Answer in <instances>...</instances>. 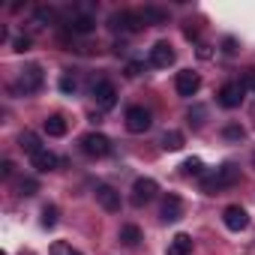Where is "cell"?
Listing matches in <instances>:
<instances>
[{
    "label": "cell",
    "instance_id": "19",
    "mask_svg": "<svg viewBox=\"0 0 255 255\" xmlns=\"http://www.w3.org/2000/svg\"><path fill=\"white\" fill-rule=\"evenodd\" d=\"M120 243L138 246V243H141V228H138V225H123V228H120Z\"/></svg>",
    "mask_w": 255,
    "mask_h": 255
},
{
    "label": "cell",
    "instance_id": "13",
    "mask_svg": "<svg viewBox=\"0 0 255 255\" xmlns=\"http://www.w3.org/2000/svg\"><path fill=\"white\" fill-rule=\"evenodd\" d=\"M174 63V48L168 45V42H156L153 48H150V66H156V69H168Z\"/></svg>",
    "mask_w": 255,
    "mask_h": 255
},
{
    "label": "cell",
    "instance_id": "36",
    "mask_svg": "<svg viewBox=\"0 0 255 255\" xmlns=\"http://www.w3.org/2000/svg\"><path fill=\"white\" fill-rule=\"evenodd\" d=\"M252 165H255V153H252Z\"/></svg>",
    "mask_w": 255,
    "mask_h": 255
},
{
    "label": "cell",
    "instance_id": "3",
    "mask_svg": "<svg viewBox=\"0 0 255 255\" xmlns=\"http://www.w3.org/2000/svg\"><path fill=\"white\" fill-rule=\"evenodd\" d=\"M42 87V69L39 66H24L18 81L12 84V93H21V96H30Z\"/></svg>",
    "mask_w": 255,
    "mask_h": 255
},
{
    "label": "cell",
    "instance_id": "17",
    "mask_svg": "<svg viewBox=\"0 0 255 255\" xmlns=\"http://www.w3.org/2000/svg\"><path fill=\"white\" fill-rule=\"evenodd\" d=\"M18 147L27 153V156H36L39 150H42V141H39V135L36 132H30V129H24L21 135H18Z\"/></svg>",
    "mask_w": 255,
    "mask_h": 255
},
{
    "label": "cell",
    "instance_id": "24",
    "mask_svg": "<svg viewBox=\"0 0 255 255\" xmlns=\"http://www.w3.org/2000/svg\"><path fill=\"white\" fill-rule=\"evenodd\" d=\"M57 225V204H45L42 207V228H54Z\"/></svg>",
    "mask_w": 255,
    "mask_h": 255
},
{
    "label": "cell",
    "instance_id": "20",
    "mask_svg": "<svg viewBox=\"0 0 255 255\" xmlns=\"http://www.w3.org/2000/svg\"><path fill=\"white\" fill-rule=\"evenodd\" d=\"M141 15H144V24H165L168 21V12L159 9V6H144Z\"/></svg>",
    "mask_w": 255,
    "mask_h": 255
},
{
    "label": "cell",
    "instance_id": "18",
    "mask_svg": "<svg viewBox=\"0 0 255 255\" xmlns=\"http://www.w3.org/2000/svg\"><path fill=\"white\" fill-rule=\"evenodd\" d=\"M45 132H48L51 138H60V135H66V120H63L60 114H51V117L45 120Z\"/></svg>",
    "mask_w": 255,
    "mask_h": 255
},
{
    "label": "cell",
    "instance_id": "8",
    "mask_svg": "<svg viewBox=\"0 0 255 255\" xmlns=\"http://www.w3.org/2000/svg\"><path fill=\"white\" fill-rule=\"evenodd\" d=\"M222 222H225L228 231H243V228L249 225V213H246L240 204H228L225 213H222Z\"/></svg>",
    "mask_w": 255,
    "mask_h": 255
},
{
    "label": "cell",
    "instance_id": "35",
    "mask_svg": "<svg viewBox=\"0 0 255 255\" xmlns=\"http://www.w3.org/2000/svg\"><path fill=\"white\" fill-rule=\"evenodd\" d=\"M183 33H186V39H198V30H195V27H186Z\"/></svg>",
    "mask_w": 255,
    "mask_h": 255
},
{
    "label": "cell",
    "instance_id": "16",
    "mask_svg": "<svg viewBox=\"0 0 255 255\" xmlns=\"http://www.w3.org/2000/svg\"><path fill=\"white\" fill-rule=\"evenodd\" d=\"M189 252H192V237L186 231H180L168 240V255H189Z\"/></svg>",
    "mask_w": 255,
    "mask_h": 255
},
{
    "label": "cell",
    "instance_id": "9",
    "mask_svg": "<svg viewBox=\"0 0 255 255\" xmlns=\"http://www.w3.org/2000/svg\"><path fill=\"white\" fill-rule=\"evenodd\" d=\"M174 87H177V93L180 96H195L198 93V87H201V78H198V72H192V69H183V72H177V81H174Z\"/></svg>",
    "mask_w": 255,
    "mask_h": 255
},
{
    "label": "cell",
    "instance_id": "2",
    "mask_svg": "<svg viewBox=\"0 0 255 255\" xmlns=\"http://www.w3.org/2000/svg\"><path fill=\"white\" fill-rule=\"evenodd\" d=\"M108 27L123 30V33H135V30L144 27V15H141V9H120L108 18Z\"/></svg>",
    "mask_w": 255,
    "mask_h": 255
},
{
    "label": "cell",
    "instance_id": "25",
    "mask_svg": "<svg viewBox=\"0 0 255 255\" xmlns=\"http://www.w3.org/2000/svg\"><path fill=\"white\" fill-rule=\"evenodd\" d=\"M18 192H21V195H27V198H30V195H36V192H39V183H36V180H33V177H24V180H21V183H18Z\"/></svg>",
    "mask_w": 255,
    "mask_h": 255
},
{
    "label": "cell",
    "instance_id": "30",
    "mask_svg": "<svg viewBox=\"0 0 255 255\" xmlns=\"http://www.w3.org/2000/svg\"><path fill=\"white\" fill-rule=\"evenodd\" d=\"M201 117H204V108H201V105H195V108H189V123H195V126H201Z\"/></svg>",
    "mask_w": 255,
    "mask_h": 255
},
{
    "label": "cell",
    "instance_id": "1",
    "mask_svg": "<svg viewBox=\"0 0 255 255\" xmlns=\"http://www.w3.org/2000/svg\"><path fill=\"white\" fill-rule=\"evenodd\" d=\"M237 180H240V168H237V165H222V168H216L213 174H207V177L201 180V192L216 195V192L234 186Z\"/></svg>",
    "mask_w": 255,
    "mask_h": 255
},
{
    "label": "cell",
    "instance_id": "14",
    "mask_svg": "<svg viewBox=\"0 0 255 255\" xmlns=\"http://www.w3.org/2000/svg\"><path fill=\"white\" fill-rule=\"evenodd\" d=\"M159 216H162V222H177V219L183 216V201H180L177 195H165Z\"/></svg>",
    "mask_w": 255,
    "mask_h": 255
},
{
    "label": "cell",
    "instance_id": "29",
    "mask_svg": "<svg viewBox=\"0 0 255 255\" xmlns=\"http://www.w3.org/2000/svg\"><path fill=\"white\" fill-rule=\"evenodd\" d=\"M30 48V36H18L15 42H12V51H18V54H24Z\"/></svg>",
    "mask_w": 255,
    "mask_h": 255
},
{
    "label": "cell",
    "instance_id": "28",
    "mask_svg": "<svg viewBox=\"0 0 255 255\" xmlns=\"http://www.w3.org/2000/svg\"><path fill=\"white\" fill-rule=\"evenodd\" d=\"M75 87H78V84H75V78L66 72V75L60 78V90H63V93H75Z\"/></svg>",
    "mask_w": 255,
    "mask_h": 255
},
{
    "label": "cell",
    "instance_id": "27",
    "mask_svg": "<svg viewBox=\"0 0 255 255\" xmlns=\"http://www.w3.org/2000/svg\"><path fill=\"white\" fill-rule=\"evenodd\" d=\"M54 18H57V12H54L51 6H39V9H36V21H39V24H51Z\"/></svg>",
    "mask_w": 255,
    "mask_h": 255
},
{
    "label": "cell",
    "instance_id": "11",
    "mask_svg": "<svg viewBox=\"0 0 255 255\" xmlns=\"http://www.w3.org/2000/svg\"><path fill=\"white\" fill-rule=\"evenodd\" d=\"M96 201H99V207L108 210V213H117V210H120V192H117L114 186H108V183H99V186H96Z\"/></svg>",
    "mask_w": 255,
    "mask_h": 255
},
{
    "label": "cell",
    "instance_id": "15",
    "mask_svg": "<svg viewBox=\"0 0 255 255\" xmlns=\"http://www.w3.org/2000/svg\"><path fill=\"white\" fill-rule=\"evenodd\" d=\"M30 162H33V168H36V171H42V174H45V171H54V168L60 165V159H57L51 150H45V147H42L36 156H30Z\"/></svg>",
    "mask_w": 255,
    "mask_h": 255
},
{
    "label": "cell",
    "instance_id": "31",
    "mask_svg": "<svg viewBox=\"0 0 255 255\" xmlns=\"http://www.w3.org/2000/svg\"><path fill=\"white\" fill-rule=\"evenodd\" d=\"M222 51H225V54H234V51H237V39H234V36L222 39Z\"/></svg>",
    "mask_w": 255,
    "mask_h": 255
},
{
    "label": "cell",
    "instance_id": "32",
    "mask_svg": "<svg viewBox=\"0 0 255 255\" xmlns=\"http://www.w3.org/2000/svg\"><path fill=\"white\" fill-rule=\"evenodd\" d=\"M141 69H144L141 63H129V66H126V78H138V75H141Z\"/></svg>",
    "mask_w": 255,
    "mask_h": 255
},
{
    "label": "cell",
    "instance_id": "5",
    "mask_svg": "<svg viewBox=\"0 0 255 255\" xmlns=\"http://www.w3.org/2000/svg\"><path fill=\"white\" fill-rule=\"evenodd\" d=\"M81 150H84L87 156H93V159L108 156V153H111V138L102 135V132H87V135L81 138Z\"/></svg>",
    "mask_w": 255,
    "mask_h": 255
},
{
    "label": "cell",
    "instance_id": "4",
    "mask_svg": "<svg viewBox=\"0 0 255 255\" xmlns=\"http://www.w3.org/2000/svg\"><path fill=\"white\" fill-rule=\"evenodd\" d=\"M150 123H153V117H150V111H147L144 105H132V108H126V129H129V132L141 135V132H147V129H150Z\"/></svg>",
    "mask_w": 255,
    "mask_h": 255
},
{
    "label": "cell",
    "instance_id": "23",
    "mask_svg": "<svg viewBox=\"0 0 255 255\" xmlns=\"http://www.w3.org/2000/svg\"><path fill=\"white\" fill-rule=\"evenodd\" d=\"M243 135H246V129H243L240 123H228L225 129H222V138H228V141H240Z\"/></svg>",
    "mask_w": 255,
    "mask_h": 255
},
{
    "label": "cell",
    "instance_id": "26",
    "mask_svg": "<svg viewBox=\"0 0 255 255\" xmlns=\"http://www.w3.org/2000/svg\"><path fill=\"white\" fill-rule=\"evenodd\" d=\"M51 255H81V252L72 249V246L63 243V240H54V243H51Z\"/></svg>",
    "mask_w": 255,
    "mask_h": 255
},
{
    "label": "cell",
    "instance_id": "7",
    "mask_svg": "<svg viewBox=\"0 0 255 255\" xmlns=\"http://www.w3.org/2000/svg\"><path fill=\"white\" fill-rule=\"evenodd\" d=\"M156 192H159V183H156L153 177H138V180L132 183V204H135V207H141V204L153 201V198H156Z\"/></svg>",
    "mask_w": 255,
    "mask_h": 255
},
{
    "label": "cell",
    "instance_id": "12",
    "mask_svg": "<svg viewBox=\"0 0 255 255\" xmlns=\"http://www.w3.org/2000/svg\"><path fill=\"white\" fill-rule=\"evenodd\" d=\"M72 33H90L93 27H96V18H93V12L90 9H75L72 15H69V24H66Z\"/></svg>",
    "mask_w": 255,
    "mask_h": 255
},
{
    "label": "cell",
    "instance_id": "33",
    "mask_svg": "<svg viewBox=\"0 0 255 255\" xmlns=\"http://www.w3.org/2000/svg\"><path fill=\"white\" fill-rule=\"evenodd\" d=\"M12 168H15V165H12L9 159H3V165H0V177H9V174H12Z\"/></svg>",
    "mask_w": 255,
    "mask_h": 255
},
{
    "label": "cell",
    "instance_id": "6",
    "mask_svg": "<svg viewBox=\"0 0 255 255\" xmlns=\"http://www.w3.org/2000/svg\"><path fill=\"white\" fill-rule=\"evenodd\" d=\"M243 96H246L243 81H228V84H222L219 93H216V99H219L222 108H237V105L243 102Z\"/></svg>",
    "mask_w": 255,
    "mask_h": 255
},
{
    "label": "cell",
    "instance_id": "22",
    "mask_svg": "<svg viewBox=\"0 0 255 255\" xmlns=\"http://www.w3.org/2000/svg\"><path fill=\"white\" fill-rule=\"evenodd\" d=\"M180 168H183V174H186V177H198V174L204 171V162H201L198 156H189V159H186Z\"/></svg>",
    "mask_w": 255,
    "mask_h": 255
},
{
    "label": "cell",
    "instance_id": "10",
    "mask_svg": "<svg viewBox=\"0 0 255 255\" xmlns=\"http://www.w3.org/2000/svg\"><path fill=\"white\" fill-rule=\"evenodd\" d=\"M93 99H96V105L99 108H114L117 105V90H114V84L111 81H96L93 84Z\"/></svg>",
    "mask_w": 255,
    "mask_h": 255
},
{
    "label": "cell",
    "instance_id": "21",
    "mask_svg": "<svg viewBox=\"0 0 255 255\" xmlns=\"http://www.w3.org/2000/svg\"><path fill=\"white\" fill-rule=\"evenodd\" d=\"M180 147H183V132L168 129V132L162 135V150H180Z\"/></svg>",
    "mask_w": 255,
    "mask_h": 255
},
{
    "label": "cell",
    "instance_id": "37",
    "mask_svg": "<svg viewBox=\"0 0 255 255\" xmlns=\"http://www.w3.org/2000/svg\"><path fill=\"white\" fill-rule=\"evenodd\" d=\"M0 255H9V252H0Z\"/></svg>",
    "mask_w": 255,
    "mask_h": 255
},
{
    "label": "cell",
    "instance_id": "34",
    "mask_svg": "<svg viewBox=\"0 0 255 255\" xmlns=\"http://www.w3.org/2000/svg\"><path fill=\"white\" fill-rule=\"evenodd\" d=\"M198 57H201V60H207V57H210V45H204V42H201V45H198Z\"/></svg>",
    "mask_w": 255,
    "mask_h": 255
}]
</instances>
